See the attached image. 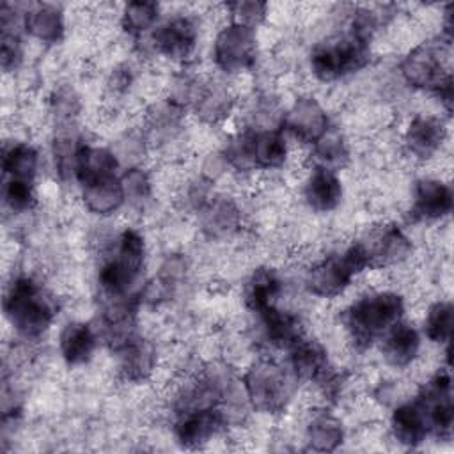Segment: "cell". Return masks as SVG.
<instances>
[{
    "label": "cell",
    "instance_id": "obj_5",
    "mask_svg": "<svg viewBox=\"0 0 454 454\" xmlns=\"http://www.w3.org/2000/svg\"><path fill=\"white\" fill-rule=\"evenodd\" d=\"M248 406L262 415H282L298 388V380L287 367L270 356L255 358L239 378Z\"/></svg>",
    "mask_w": 454,
    "mask_h": 454
},
{
    "label": "cell",
    "instance_id": "obj_25",
    "mask_svg": "<svg viewBox=\"0 0 454 454\" xmlns=\"http://www.w3.org/2000/svg\"><path fill=\"white\" fill-rule=\"evenodd\" d=\"M284 280L278 270L271 266H257L243 286V303L250 314H261L275 305H280Z\"/></svg>",
    "mask_w": 454,
    "mask_h": 454
},
{
    "label": "cell",
    "instance_id": "obj_20",
    "mask_svg": "<svg viewBox=\"0 0 454 454\" xmlns=\"http://www.w3.org/2000/svg\"><path fill=\"white\" fill-rule=\"evenodd\" d=\"M236 105V98L223 82L218 80H195L188 108L206 124H218L225 121Z\"/></svg>",
    "mask_w": 454,
    "mask_h": 454
},
{
    "label": "cell",
    "instance_id": "obj_8",
    "mask_svg": "<svg viewBox=\"0 0 454 454\" xmlns=\"http://www.w3.org/2000/svg\"><path fill=\"white\" fill-rule=\"evenodd\" d=\"M449 43L422 41L410 48L399 64L401 78L417 90L436 94L447 83H452Z\"/></svg>",
    "mask_w": 454,
    "mask_h": 454
},
{
    "label": "cell",
    "instance_id": "obj_14",
    "mask_svg": "<svg viewBox=\"0 0 454 454\" xmlns=\"http://www.w3.org/2000/svg\"><path fill=\"white\" fill-rule=\"evenodd\" d=\"M229 426V419L222 406L192 408L174 413L172 434L183 449H202Z\"/></svg>",
    "mask_w": 454,
    "mask_h": 454
},
{
    "label": "cell",
    "instance_id": "obj_32",
    "mask_svg": "<svg viewBox=\"0 0 454 454\" xmlns=\"http://www.w3.org/2000/svg\"><path fill=\"white\" fill-rule=\"evenodd\" d=\"M351 161V151L346 137L330 128L312 147L309 165H317L333 172H340Z\"/></svg>",
    "mask_w": 454,
    "mask_h": 454
},
{
    "label": "cell",
    "instance_id": "obj_9",
    "mask_svg": "<svg viewBox=\"0 0 454 454\" xmlns=\"http://www.w3.org/2000/svg\"><path fill=\"white\" fill-rule=\"evenodd\" d=\"M259 57L257 30L227 21L213 37L211 59L215 67L227 74L236 76L250 71Z\"/></svg>",
    "mask_w": 454,
    "mask_h": 454
},
{
    "label": "cell",
    "instance_id": "obj_7",
    "mask_svg": "<svg viewBox=\"0 0 454 454\" xmlns=\"http://www.w3.org/2000/svg\"><path fill=\"white\" fill-rule=\"evenodd\" d=\"M369 271L367 257L358 245L351 241L339 252H332L314 261L305 275L303 286L309 294L321 300H335L342 296L362 273Z\"/></svg>",
    "mask_w": 454,
    "mask_h": 454
},
{
    "label": "cell",
    "instance_id": "obj_1",
    "mask_svg": "<svg viewBox=\"0 0 454 454\" xmlns=\"http://www.w3.org/2000/svg\"><path fill=\"white\" fill-rule=\"evenodd\" d=\"M147 262V243L137 227L121 229L98 268V289L105 303L137 300V287Z\"/></svg>",
    "mask_w": 454,
    "mask_h": 454
},
{
    "label": "cell",
    "instance_id": "obj_2",
    "mask_svg": "<svg viewBox=\"0 0 454 454\" xmlns=\"http://www.w3.org/2000/svg\"><path fill=\"white\" fill-rule=\"evenodd\" d=\"M2 307L9 326L27 342L41 340L57 316L53 296L35 277L27 273H18L5 286Z\"/></svg>",
    "mask_w": 454,
    "mask_h": 454
},
{
    "label": "cell",
    "instance_id": "obj_16",
    "mask_svg": "<svg viewBox=\"0 0 454 454\" xmlns=\"http://www.w3.org/2000/svg\"><path fill=\"white\" fill-rule=\"evenodd\" d=\"M452 186L442 177L424 176L415 181L411 190L410 216L415 222H442L452 213Z\"/></svg>",
    "mask_w": 454,
    "mask_h": 454
},
{
    "label": "cell",
    "instance_id": "obj_28",
    "mask_svg": "<svg viewBox=\"0 0 454 454\" xmlns=\"http://www.w3.org/2000/svg\"><path fill=\"white\" fill-rule=\"evenodd\" d=\"M388 427H390L392 438L399 445L408 449L420 447L431 436L429 424L413 397L410 401L397 404L392 410Z\"/></svg>",
    "mask_w": 454,
    "mask_h": 454
},
{
    "label": "cell",
    "instance_id": "obj_13",
    "mask_svg": "<svg viewBox=\"0 0 454 454\" xmlns=\"http://www.w3.org/2000/svg\"><path fill=\"white\" fill-rule=\"evenodd\" d=\"M330 115L312 94H300L282 112L280 129L301 145H314L330 129Z\"/></svg>",
    "mask_w": 454,
    "mask_h": 454
},
{
    "label": "cell",
    "instance_id": "obj_22",
    "mask_svg": "<svg viewBox=\"0 0 454 454\" xmlns=\"http://www.w3.org/2000/svg\"><path fill=\"white\" fill-rule=\"evenodd\" d=\"M255 319L259 323L262 340L273 349L287 351L301 337L307 335L300 316L293 310L282 309L280 305L255 314Z\"/></svg>",
    "mask_w": 454,
    "mask_h": 454
},
{
    "label": "cell",
    "instance_id": "obj_4",
    "mask_svg": "<svg viewBox=\"0 0 454 454\" xmlns=\"http://www.w3.org/2000/svg\"><path fill=\"white\" fill-rule=\"evenodd\" d=\"M220 154L227 168L252 174L280 170L289 161L291 147L280 128L245 126L225 140Z\"/></svg>",
    "mask_w": 454,
    "mask_h": 454
},
{
    "label": "cell",
    "instance_id": "obj_38",
    "mask_svg": "<svg viewBox=\"0 0 454 454\" xmlns=\"http://www.w3.org/2000/svg\"><path fill=\"white\" fill-rule=\"evenodd\" d=\"M50 112L55 126H71L80 112V98L73 89L60 87L50 98Z\"/></svg>",
    "mask_w": 454,
    "mask_h": 454
},
{
    "label": "cell",
    "instance_id": "obj_24",
    "mask_svg": "<svg viewBox=\"0 0 454 454\" xmlns=\"http://www.w3.org/2000/svg\"><path fill=\"white\" fill-rule=\"evenodd\" d=\"M202 232L211 239H222L236 234L241 227V209L234 199L213 193L197 211Z\"/></svg>",
    "mask_w": 454,
    "mask_h": 454
},
{
    "label": "cell",
    "instance_id": "obj_23",
    "mask_svg": "<svg viewBox=\"0 0 454 454\" xmlns=\"http://www.w3.org/2000/svg\"><path fill=\"white\" fill-rule=\"evenodd\" d=\"M23 32L41 44H59L66 34V16L60 5L32 2L23 9Z\"/></svg>",
    "mask_w": 454,
    "mask_h": 454
},
{
    "label": "cell",
    "instance_id": "obj_19",
    "mask_svg": "<svg viewBox=\"0 0 454 454\" xmlns=\"http://www.w3.org/2000/svg\"><path fill=\"white\" fill-rule=\"evenodd\" d=\"M122 381L140 385L153 378L158 369V349L153 340L137 333L133 339L112 351Z\"/></svg>",
    "mask_w": 454,
    "mask_h": 454
},
{
    "label": "cell",
    "instance_id": "obj_12",
    "mask_svg": "<svg viewBox=\"0 0 454 454\" xmlns=\"http://www.w3.org/2000/svg\"><path fill=\"white\" fill-rule=\"evenodd\" d=\"M199 46V25L188 14H174L149 34V50L176 64H186Z\"/></svg>",
    "mask_w": 454,
    "mask_h": 454
},
{
    "label": "cell",
    "instance_id": "obj_30",
    "mask_svg": "<svg viewBox=\"0 0 454 454\" xmlns=\"http://www.w3.org/2000/svg\"><path fill=\"white\" fill-rule=\"evenodd\" d=\"M85 209L98 216H112L126 206L121 176L90 181L78 186Z\"/></svg>",
    "mask_w": 454,
    "mask_h": 454
},
{
    "label": "cell",
    "instance_id": "obj_27",
    "mask_svg": "<svg viewBox=\"0 0 454 454\" xmlns=\"http://www.w3.org/2000/svg\"><path fill=\"white\" fill-rule=\"evenodd\" d=\"M121 158L114 149L89 142L80 145L74 167V181L78 186L90 181L121 176Z\"/></svg>",
    "mask_w": 454,
    "mask_h": 454
},
{
    "label": "cell",
    "instance_id": "obj_3",
    "mask_svg": "<svg viewBox=\"0 0 454 454\" xmlns=\"http://www.w3.org/2000/svg\"><path fill=\"white\" fill-rule=\"evenodd\" d=\"M404 312L406 301L401 293L394 289H371L342 310L340 323L353 346L367 349L404 319Z\"/></svg>",
    "mask_w": 454,
    "mask_h": 454
},
{
    "label": "cell",
    "instance_id": "obj_26",
    "mask_svg": "<svg viewBox=\"0 0 454 454\" xmlns=\"http://www.w3.org/2000/svg\"><path fill=\"white\" fill-rule=\"evenodd\" d=\"M99 333L85 321H67L59 332V353L66 365L80 367L94 358Z\"/></svg>",
    "mask_w": 454,
    "mask_h": 454
},
{
    "label": "cell",
    "instance_id": "obj_36",
    "mask_svg": "<svg viewBox=\"0 0 454 454\" xmlns=\"http://www.w3.org/2000/svg\"><path fill=\"white\" fill-rule=\"evenodd\" d=\"M2 202H4V207L12 215H23L32 211L34 206L37 204L35 181L4 177Z\"/></svg>",
    "mask_w": 454,
    "mask_h": 454
},
{
    "label": "cell",
    "instance_id": "obj_37",
    "mask_svg": "<svg viewBox=\"0 0 454 454\" xmlns=\"http://www.w3.org/2000/svg\"><path fill=\"white\" fill-rule=\"evenodd\" d=\"M268 9H270L268 4L259 0H239L225 5L229 21L254 28V30H257V27H261L266 21Z\"/></svg>",
    "mask_w": 454,
    "mask_h": 454
},
{
    "label": "cell",
    "instance_id": "obj_33",
    "mask_svg": "<svg viewBox=\"0 0 454 454\" xmlns=\"http://www.w3.org/2000/svg\"><path fill=\"white\" fill-rule=\"evenodd\" d=\"M158 2H129L121 12V28L133 39L149 35L160 20Z\"/></svg>",
    "mask_w": 454,
    "mask_h": 454
},
{
    "label": "cell",
    "instance_id": "obj_21",
    "mask_svg": "<svg viewBox=\"0 0 454 454\" xmlns=\"http://www.w3.org/2000/svg\"><path fill=\"white\" fill-rule=\"evenodd\" d=\"M378 344L381 358L388 367L406 369L420 355L422 333L415 325L401 319L378 340Z\"/></svg>",
    "mask_w": 454,
    "mask_h": 454
},
{
    "label": "cell",
    "instance_id": "obj_6",
    "mask_svg": "<svg viewBox=\"0 0 454 454\" xmlns=\"http://www.w3.org/2000/svg\"><path fill=\"white\" fill-rule=\"evenodd\" d=\"M372 57V39L348 28L317 43L309 57V67L317 82L332 83L348 78L369 66Z\"/></svg>",
    "mask_w": 454,
    "mask_h": 454
},
{
    "label": "cell",
    "instance_id": "obj_17",
    "mask_svg": "<svg viewBox=\"0 0 454 454\" xmlns=\"http://www.w3.org/2000/svg\"><path fill=\"white\" fill-rule=\"evenodd\" d=\"M303 204L314 213L335 211L344 197V184L339 172L309 165L300 186Z\"/></svg>",
    "mask_w": 454,
    "mask_h": 454
},
{
    "label": "cell",
    "instance_id": "obj_10",
    "mask_svg": "<svg viewBox=\"0 0 454 454\" xmlns=\"http://www.w3.org/2000/svg\"><path fill=\"white\" fill-rule=\"evenodd\" d=\"M420 406L431 436L436 440L449 442L454 431V401H452V381L449 365L440 367L413 395Z\"/></svg>",
    "mask_w": 454,
    "mask_h": 454
},
{
    "label": "cell",
    "instance_id": "obj_11",
    "mask_svg": "<svg viewBox=\"0 0 454 454\" xmlns=\"http://www.w3.org/2000/svg\"><path fill=\"white\" fill-rule=\"evenodd\" d=\"M362 247L369 270H388L406 262L413 254V241L395 222H383L371 227L356 239Z\"/></svg>",
    "mask_w": 454,
    "mask_h": 454
},
{
    "label": "cell",
    "instance_id": "obj_29",
    "mask_svg": "<svg viewBox=\"0 0 454 454\" xmlns=\"http://www.w3.org/2000/svg\"><path fill=\"white\" fill-rule=\"evenodd\" d=\"M303 436L307 449L316 452H333L344 443L346 429L342 420L325 406L309 415Z\"/></svg>",
    "mask_w": 454,
    "mask_h": 454
},
{
    "label": "cell",
    "instance_id": "obj_15",
    "mask_svg": "<svg viewBox=\"0 0 454 454\" xmlns=\"http://www.w3.org/2000/svg\"><path fill=\"white\" fill-rule=\"evenodd\" d=\"M447 137L449 126L442 115L415 114L403 128L401 144L410 158L427 161L442 151Z\"/></svg>",
    "mask_w": 454,
    "mask_h": 454
},
{
    "label": "cell",
    "instance_id": "obj_18",
    "mask_svg": "<svg viewBox=\"0 0 454 454\" xmlns=\"http://www.w3.org/2000/svg\"><path fill=\"white\" fill-rule=\"evenodd\" d=\"M287 367L298 380V383H309L312 387L319 385L326 376H330L337 367L332 364L326 348L310 337H301L287 351Z\"/></svg>",
    "mask_w": 454,
    "mask_h": 454
},
{
    "label": "cell",
    "instance_id": "obj_35",
    "mask_svg": "<svg viewBox=\"0 0 454 454\" xmlns=\"http://www.w3.org/2000/svg\"><path fill=\"white\" fill-rule=\"evenodd\" d=\"M121 183L126 197V206L135 209L145 207L153 199V181L149 172L140 165L126 167L121 172Z\"/></svg>",
    "mask_w": 454,
    "mask_h": 454
},
{
    "label": "cell",
    "instance_id": "obj_34",
    "mask_svg": "<svg viewBox=\"0 0 454 454\" xmlns=\"http://www.w3.org/2000/svg\"><path fill=\"white\" fill-rule=\"evenodd\" d=\"M452 321H454L452 303L449 300H436L427 307L424 314L422 333L433 344L450 346Z\"/></svg>",
    "mask_w": 454,
    "mask_h": 454
},
{
    "label": "cell",
    "instance_id": "obj_31",
    "mask_svg": "<svg viewBox=\"0 0 454 454\" xmlns=\"http://www.w3.org/2000/svg\"><path fill=\"white\" fill-rule=\"evenodd\" d=\"M39 151L25 140L7 142L2 149V174L11 179L35 181L39 174Z\"/></svg>",
    "mask_w": 454,
    "mask_h": 454
}]
</instances>
